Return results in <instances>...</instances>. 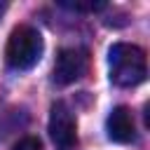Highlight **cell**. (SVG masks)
Here are the masks:
<instances>
[{"label":"cell","instance_id":"1","mask_svg":"<svg viewBox=\"0 0 150 150\" xmlns=\"http://www.w3.org/2000/svg\"><path fill=\"white\" fill-rule=\"evenodd\" d=\"M108 66H110V80L117 87H136L148 75L145 52L138 45L129 42H115L110 47Z\"/></svg>","mask_w":150,"mask_h":150},{"label":"cell","instance_id":"2","mask_svg":"<svg viewBox=\"0 0 150 150\" xmlns=\"http://www.w3.org/2000/svg\"><path fill=\"white\" fill-rule=\"evenodd\" d=\"M5 56H7L9 68L14 70L33 68L42 56V35L33 26H16L9 33Z\"/></svg>","mask_w":150,"mask_h":150},{"label":"cell","instance_id":"3","mask_svg":"<svg viewBox=\"0 0 150 150\" xmlns=\"http://www.w3.org/2000/svg\"><path fill=\"white\" fill-rule=\"evenodd\" d=\"M49 136L61 150H70L77 143V122L63 101H56L49 110Z\"/></svg>","mask_w":150,"mask_h":150},{"label":"cell","instance_id":"4","mask_svg":"<svg viewBox=\"0 0 150 150\" xmlns=\"http://www.w3.org/2000/svg\"><path fill=\"white\" fill-rule=\"evenodd\" d=\"M84 73H87V54L82 49L66 47L59 52V56L54 61V82L56 84H61V87L73 84Z\"/></svg>","mask_w":150,"mask_h":150},{"label":"cell","instance_id":"5","mask_svg":"<svg viewBox=\"0 0 150 150\" xmlns=\"http://www.w3.org/2000/svg\"><path fill=\"white\" fill-rule=\"evenodd\" d=\"M105 129H108V138L115 143H131L136 138L134 115L127 105H117L110 110V115L105 120Z\"/></svg>","mask_w":150,"mask_h":150},{"label":"cell","instance_id":"6","mask_svg":"<svg viewBox=\"0 0 150 150\" xmlns=\"http://www.w3.org/2000/svg\"><path fill=\"white\" fill-rule=\"evenodd\" d=\"M12 150H42V143H40V138H35V136H26V138L16 141V143L12 145Z\"/></svg>","mask_w":150,"mask_h":150},{"label":"cell","instance_id":"7","mask_svg":"<svg viewBox=\"0 0 150 150\" xmlns=\"http://www.w3.org/2000/svg\"><path fill=\"white\" fill-rule=\"evenodd\" d=\"M63 7H70V9H80V12H96V9H103L105 5L103 2H61Z\"/></svg>","mask_w":150,"mask_h":150}]
</instances>
